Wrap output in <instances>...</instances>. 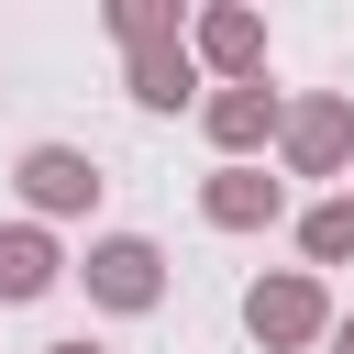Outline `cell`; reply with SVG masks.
<instances>
[{
    "mask_svg": "<svg viewBox=\"0 0 354 354\" xmlns=\"http://www.w3.org/2000/svg\"><path fill=\"white\" fill-rule=\"evenodd\" d=\"M77 288H88V310L144 321V310H166V243H155V232H88Z\"/></svg>",
    "mask_w": 354,
    "mask_h": 354,
    "instance_id": "1",
    "label": "cell"
},
{
    "mask_svg": "<svg viewBox=\"0 0 354 354\" xmlns=\"http://www.w3.org/2000/svg\"><path fill=\"white\" fill-rule=\"evenodd\" d=\"M332 321H343V310H332V288H321L310 266H277V277L243 288V332H254L266 354H321Z\"/></svg>",
    "mask_w": 354,
    "mask_h": 354,
    "instance_id": "2",
    "label": "cell"
},
{
    "mask_svg": "<svg viewBox=\"0 0 354 354\" xmlns=\"http://www.w3.org/2000/svg\"><path fill=\"white\" fill-rule=\"evenodd\" d=\"M11 188H22V221H88L111 177H100L88 144H22L11 155Z\"/></svg>",
    "mask_w": 354,
    "mask_h": 354,
    "instance_id": "3",
    "label": "cell"
},
{
    "mask_svg": "<svg viewBox=\"0 0 354 354\" xmlns=\"http://www.w3.org/2000/svg\"><path fill=\"white\" fill-rule=\"evenodd\" d=\"M277 166H288V177H354V88H310V100H288Z\"/></svg>",
    "mask_w": 354,
    "mask_h": 354,
    "instance_id": "4",
    "label": "cell"
},
{
    "mask_svg": "<svg viewBox=\"0 0 354 354\" xmlns=\"http://www.w3.org/2000/svg\"><path fill=\"white\" fill-rule=\"evenodd\" d=\"M188 55H199L221 88H254V77H266V11H243V0L188 11Z\"/></svg>",
    "mask_w": 354,
    "mask_h": 354,
    "instance_id": "5",
    "label": "cell"
},
{
    "mask_svg": "<svg viewBox=\"0 0 354 354\" xmlns=\"http://www.w3.org/2000/svg\"><path fill=\"white\" fill-rule=\"evenodd\" d=\"M199 133L221 144V166H254V155L288 133V100H277L266 77H254V88H210V100H199Z\"/></svg>",
    "mask_w": 354,
    "mask_h": 354,
    "instance_id": "6",
    "label": "cell"
},
{
    "mask_svg": "<svg viewBox=\"0 0 354 354\" xmlns=\"http://www.w3.org/2000/svg\"><path fill=\"white\" fill-rule=\"evenodd\" d=\"M66 277H77V254L55 243V221H0V299H11V310L55 299Z\"/></svg>",
    "mask_w": 354,
    "mask_h": 354,
    "instance_id": "7",
    "label": "cell"
},
{
    "mask_svg": "<svg viewBox=\"0 0 354 354\" xmlns=\"http://www.w3.org/2000/svg\"><path fill=\"white\" fill-rule=\"evenodd\" d=\"M199 221H210V232H266V221H288V177H266V166H210V177H199Z\"/></svg>",
    "mask_w": 354,
    "mask_h": 354,
    "instance_id": "8",
    "label": "cell"
},
{
    "mask_svg": "<svg viewBox=\"0 0 354 354\" xmlns=\"http://www.w3.org/2000/svg\"><path fill=\"white\" fill-rule=\"evenodd\" d=\"M210 66L188 55V44H144V55H122V88H133V111H199L210 88H199Z\"/></svg>",
    "mask_w": 354,
    "mask_h": 354,
    "instance_id": "9",
    "label": "cell"
},
{
    "mask_svg": "<svg viewBox=\"0 0 354 354\" xmlns=\"http://www.w3.org/2000/svg\"><path fill=\"white\" fill-rule=\"evenodd\" d=\"M299 254H310V277L321 266H354V188H332V199L299 210Z\"/></svg>",
    "mask_w": 354,
    "mask_h": 354,
    "instance_id": "10",
    "label": "cell"
},
{
    "mask_svg": "<svg viewBox=\"0 0 354 354\" xmlns=\"http://www.w3.org/2000/svg\"><path fill=\"white\" fill-rule=\"evenodd\" d=\"M100 22H111L122 55H144V44H188V11H177V0H111Z\"/></svg>",
    "mask_w": 354,
    "mask_h": 354,
    "instance_id": "11",
    "label": "cell"
},
{
    "mask_svg": "<svg viewBox=\"0 0 354 354\" xmlns=\"http://www.w3.org/2000/svg\"><path fill=\"white\" fill-rule=\"evenodd\" d=\"M321 354H354V310H343V321H332V343H321Z\"/></svg>",
    "mask_w": 354,
    "mask_h": 354,
    "instance_id": "12",
    "label": "cell"
},
{
    "mask_svg": "<svg viewBox=\"0 0 354 354\" xmlns=\"http://www.w3.org/2000/svg\"><path fill=\"white\" fill-rule=\"evenodd\" d=\"M44 354H100V343H88V332H66V343H44Z\"/></svg>",
    "mask_w": 354,
    "mask_h": 354,
    "instance_id": "13",
    "label": "cell"
}]
</instances>
